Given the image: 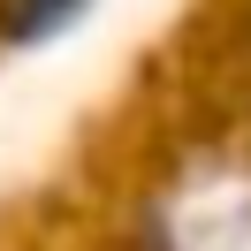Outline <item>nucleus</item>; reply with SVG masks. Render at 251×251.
<instances>
[{
    "instance_id": "nucleus-1",
    "label": "nucleus",
    "mask_w": 251,
    "mask_h": 251,
    "mask_svg": "<svg viewBox=\"0 0 251 251\" xmlns=\"http://www.w3.org/2000/svg\"><path fill=\"white\" fill-rule=\"evenodd\" d=\"M76 8H84V0H16V16H8V38H46V31H61Z\"/></svg>"
}]
</instances>
